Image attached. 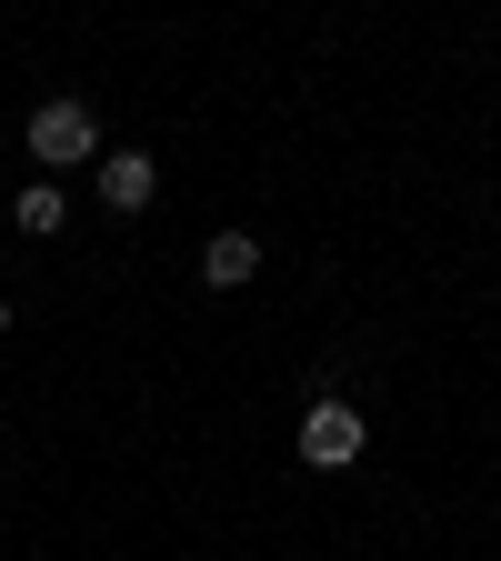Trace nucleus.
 <instances>
[{
  "label": "nucleus",
  "instance_id": "f03ea898",
  "mask_svg": "<svg viewBox=\"0 0 501 561\" xmlns=\"http://www.w3.org/2000/svg\"><path fill=\"white\" fill-rule=\"evenodd\" d=\"M362 442H372V432H362V411H351V401L321 391V401L301 411V461H311V471H351V461H362Z\"/></svg>",
  "mask_w": 501,
  "mask_h": 561
},
{
  "label": "nucleus",
  "instance_id": "39448f33",
  "mask_svg": "<svg viewBox=\"0 0 501 561\" xmlns=\"http://www.w3.org/2000/svg\"><path fill=\"white\" fill-rule=\"evenodd\" d=\"M11 221H21V231H31V241H50V231H60V221H70V201H60V181H31V191H21V201H11Z\"/></svg>",
  "mask_w": 501,
  "mask_h": 561
},
{
  "label": "nucleus",
  "instance_id": "f257e3e1",
  "mask_svg": "<svg viewBox=\"0 0 501 561\" xmlns=\"http://www.w3.org/2000/svg\"><path fill=\"white\" fill-rule=\"evenodd\" d=\"M31 161L60 181V171H81V161H101V121H91V101H41L31 111Z\"/></svg>",
  "mask_w": 501,
  "mask_h": 561
},
{
  "label": "nucleus",
  "instance_id": "7ed1b4c3",
  "mask_svg": "<svg viewBox=\"0 0 501 561\" xmlns=\"http://www.w3.org/2000/svg\"><path fill=\"white\" fill-rule=\"evenodd\" d=\"M151 191H161V161L151 151H101V201L121 210V221H130V210H151Z\"/></svg>",
  "mask_w": 501,
  "mask_h": 561
},
{
  "label": "nucleus",
  "instance_id": "0eeeda50",
  "mask_svg": "<svg viewBox=\"0 0 501 561\" xmlns=\"http://www.w3.org/2000/svg\"><path fill=\"white\" fill-rule=\"evenodd\" d=\"M491 50H501V41H491Z\"/></svg>",
  "mask_w": 501,
  "mask_h": 561
},
{
  "label": "nucleus",
  "instance_id": "20e7f679",
  "mask_svg": "<svg viewBox=\"0 0 501 561\" xmlns=\"http://www.w3.org/2000/svg\"><path fill=\"white\" fill-rule=\"evenodd\" d=\"M251 271H261V241H251V231H221V241H201V280H210V291H241Z\"/></svg>",
  "mask_w": 501,
  "mask_h": 561
},
{
  "label": "nucleus",
  "instance_id": "423d86ee",
  "mask_svg": "<svg viewBox=\"0 0 501 561\" xmlns=\"http://www.w3.org/2000/svg\"><path fill=\"white\" fill-rule=\"evenodd\" d=\"M0 331H11V301H0Z\"/></svg>",
  "mask_w": 501,
  "mask_h": 561
}]
</instances>
